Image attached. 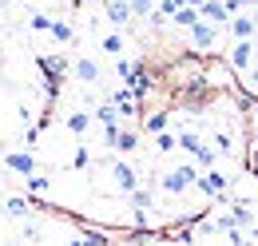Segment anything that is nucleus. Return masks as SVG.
Segmentation results:
<instances>
[{
  "instance_id": "nucleus-19",
  "label": "nucleus",
  "mask_w": 258,
  "mask_h": 246,
  "mask_svg": "<svg viewBox=\"0 0 258 246\" xmlns=\"http://www.w3.org/2000/svg\"><path fill=\"white\" fill-rule=\"evenodd\" d=\"M40 68H44L48 76H64L68 60H64V56H48V60H40Z\"/></svg>"
},
{
  "instance_id": "nucleus-7",
  "label": "nucleus",
  "mask_w": 258,
  "mask_h": 246,
  "mask_svg": "<svg viewBox=\"0 0 258 246\" xmlns=\"http://www.w3.org/2000/svg\"><path fill=\"white\" fill-rule=\"evenodd\" d=\"M4 163H8V171H16V175H36L32 151H4Z\"/></svg>"
},
{
  "instance_id": "nucleus-30",
  "label": "nucleus",
  "mask_w": 258,
  "mask_h": 246,
  "mask_svg": "<svg viewBox=\"0 0 258 246\" xmlns=\"http://www.w3.org/2000/svg\"><path fill=\"white\" fill-rule=\"evenodd\" d=\"M250 88H258V68H254V72H250Z\"/></svg>"
},
{
  "instance_id": "nucleus-3",
  "label": "nucleus",
  "mask_w": 258,
  "mask_h": 246,
  "mask_svg": "<svg viewBox=\"0 0 258 246\" xmlns=\"http://www.w3.org/2000/svg\"><path fill=\"white\" fill-rule=\"evenodd\" d=\"M250 64H254V40H234L230 68H234V72H250Z\"/></svg>"
},
{
  "instance_id": "nucleus-11",
  "label": "nucleus",
  "mask_w": 258,
  "mask_h": 246,
  "mask_svg": "<svg viewBox=\"0 0 258 246\" xmlns=\"http://www.w3.org/2000/svg\"><path fill=\"white\" fill-rule=\"evenodd\" d=\"M230 218L242 226V230H250L254 226V211H250V203L246 199H238V203H230Z\"/></svg>"
},
{
  "instance_id": "nucleus-14",
  "label": "nucleus",
  "mask_w": 258,
  "mask_h": 246,
  "mask_svg": "<svg viewBox=\"0 0 258 246\" xmlns=\"http://www.w3.org/2000/svg\"><path fill=\"white\" fill-rule=\"evenodd\" d=\"M88 127H92V115H88V111H72V115H68V131H72V135H84Z\"/></svg>"
},
{
  "instance_id": "nucleus-23",
  "label": "nucleus",
  "mask_w": 258,
  "mask_h": 246,
  "mask_svg": "<svg viewBox=\"0 0 258 246\" xmlns=\"http://www.w3.org/2000/svg\"><path fill=\"white\" fill-rule=\"evenodd\" d=\"M155 147H159V151H175V147H179V139H175L171 131H159V139H155Z\"/></svg>"
},
{
  "instance_id": "nucleus-22",
  "label": "nucleus",
  "mask_w": 258,
  "mask_h": 246,
  "mask_svg": "<svg viewBox=\"0 0 258 246\" xmlns=\"http://www.w3.org/2000/svg\"><path fill=\"white\" fill-rule=\"evenodd\" d=\"M52 36H56L60 44H72V24H68V20H56V24H52Z\"/></svg>"
},
{
  "instance_id": "nucleus-1",
  "label": "nucleus",
  "mask_w": 258,
  "mask_h": 246,
  "mask_svg": "<svg viewBox=\"0 0 258 246\" xmlns=\"http://www.w3.org/2000/svg\"><path fill=\"white\" fill-rule=\"evenodd\" d=\"M195 179H199V171H195L191 163H183V167H175V171H167L163 175V191H171V195H183V191H191Z\"/></svg>"
},
{
  "instance_id": "nucleus-28",
  "label": "nucleus",
  "mask_w": 258,
  "mask_h": 246,
  "mask_svg": "<svg viewBox=\"0 0 258 246\" xmlns=\"http://www.w3.org/2000/svg\"><path fill=\"white\" fill-rule=\"evenodd\" d=\"M250 4H258V0H226L230 12H242V8H250Z\"/></svg>"
},
{
  "instance_id": "nucleus-18",
  "label": "nucleus",
  "mask_w": 258,
  "mask_h": 246,
  "mask_svg": "<svg viewBox=\"0 0 258 246\" xmlns=\"http://www.w3.org/2000/svg\"><path fill=\"white\" fill-rule=\"evenodd\" d=\"M195 163H199V167H215V163H219V151H215V147H207V143H203V147H199V151H195Z\"/></svg>"
},
{
  "instance_id": "nucleus-2",
  "label": "nucleus",
  "mask_w": 258,
  "mask_h": 246,
  "mask_svg": "<svg viewBox=\"0 0 258 246\" xmlns=\"http://www.w3.org/2000/svg\"><path fill=\"white\" fill-rule=\"evenodd\" d=\"M103 16H107V24L127 28L131 16H135V8H131V0H103Z\"/></svg>"
},
{
  "instance_id": "nucleus-26",
  "label": "nucleus",
  "mask_w": 258,
  "mask_h": 246,
  "mask_svg": "<svg viewBox=\"0 0 258 246\" xmlns=\"http://www.w3.org/2000/svg\"><path fill=\"white\" fill-rule=\"evenodd\" d=\"M28 187H32L36 195H44V191H48L52 183H48V175H28Z\"/></svg>"
},
{
  "instance_id": "nucleus-16",
  "label": "nucleus",
  "mask_w": 258,
  "mask_h": 246,
  "mask_svg": "<svg viewBox=\"0 0 258 246\" xmlns=\"http://www.w3.org/2000/svg\"><path fill=\"white\" fill-rule=\"evenodd\" d=\"M135 147H139V135H135V131H119V139H115V151L131 155Z\"/></svg>"
},
{
  "instance_id": "nucleus-27",
  "label": "nucleus",
  "mask_w": 258,
  "mask_h": 246,
  "mask_svg": "<svg viewBox=\"0 0 258 246\" xmlns=\"http://www.w3.org/2000/svg\"><path fill=\"white\" fill-rule=\"evenodd\" d=\"M72 246H103L99 234H84V238H72Z\"/></svg>"
},
{
  "instance_id": "nucleus-10",
  "label": "nucleus",
  "mask_w": 258,
  "mask_h": 246,
  "mask_svg": "<svg viewBox=\"0 0 258 246\" xmlns=\"http://www.w3.org/2000/svg\"><path fill=\"white\" fill-rule=\"evenodd\" d=\"M111 175H115V187H119V191H135V187H139V175H135V167H131V163H115V167H111Z\"/></svg>"
},
{
  "instance_id": "nucleus-31",
  "label": "nucleus",
  "mask_w": 258,
  "mask_h": 246,
  "mask_svg": "<svg viewBox=\"0 0 258 246\" xmlns=\"http://www.w3.org/2000/svg\"><path fill=\"white\" fill-rule=\"evenodd\" d=\"M183 4H195V8H199V4H203V0H183Z\"/></svg>"
},
{
  "instance_id": "nucleus-12",
  "label": "nucleus",
  "mask_w": 258,
  "mask_h": 246,
  "mask_svg": "<svg viewBox=\"0 0 258 246\" xmlns=\"http://www.w3.org/2000/svg\"><path fill=\"white\" fill-rule=\"evenodd\" d=\"M199 16H203V12H199L195 4H183V8L171 16V24H175V28H191V24H199Z\"/></svg>"
},
{
  "instance_id": "nucleus-25",
  "label": "nucleus",
  "mask_w": 258,
  "mask_h": 246,
  "mask_svg": "<svg viewBox=\"0 0 258 246\" xmlns=\"http://www.w3.org/2000/svg\"><path fill=\"white\" fill-rule=\"evenodd\" d=\"M163 127H167V111H155V115H147V131H155V135H159Z\"/></svg>"
},
{
  "instance_id": "nucleus-17",
  "label": "nucleus",
  "mask_w": 258,
  "mask_h": 246,
  "mask_svg": "<svg viewBox=\"0 0 258 246\" xmlns=\"http://www.w3.org/2000/svg\"><path fill=\"white\" fill-rule=\"evenodd\" d=\"M4 215L24 218V215H28V203H24V199H12V195H8V199H4Z\"/></svg>"
},
{
  "instance_id": "nucleus-32",
  "label": "nucleus",
  "mask_w": 258,
  "mask_h": 246,
  "mask_svg": "<svg viewBox=\"0 0 258 246\" xmlns=\"http://www.w3.org/2000/svg\"><path fill=\"white\" fill-rule=\"evenodd\" d=\"M0 155H4V139H0Z\"/></svg>"
},
{
  "instance_id": "nucleus-13",
  "label": "nucleus",
  "mask_w": 258,
  "mask_h": 246,
  "mask_svg": "<svg viewBox=\"0 0 258 246\" xmlns=\"http://www.w3.org/2000/svg\"><path fill=\"white\" fill-rule=\"evenodd\" d=\"M99 48H103L107 56H123V48H127V40H123L119 32H107V36L99 40Z\"/></svg>"
},
{
  "instance_id": "nucleus-5",
  "label": "nucleus",
  "mask_w": 258,
  "mask_h": 246,
  "mask_svg": "<svg viewBox=\"0 0 258 246\" xmlns=\"http://www.w3.org/2000/svg\"><path fill=\"white\" fill-rule=\"evenodd\" d=\"M226 183H230V179H226L223 171H215V167H211V175H199V179H195V187H199L203 195H211V199H219L226 191Z\"/></svg>"
},
{
  "instance_id": "nucleus-20",
  "label": "nucleus",
  "mask_w": 258,
  "mask_h": 246,
  "mask_svg": "<svg viewBox=\"0 0 258 246\" xmlns=\"http://www.w3.org/2000/svg\"><path fill=\"white\" fill-rule=\"evenodd\" d=\"M179 147H183V151H199V147H203V139H199V135H195V131H183V135H179Z\"/></svg>"
},
{
  "instance_id": "nucleus-15",
  "label": "nucleus",
  "mask_w": 258,
  "mask_h": 246,
  "mask_svg": "<svg viewBox=\"0 0 258 246\" xmlns=\"http://www.w3.org/2000/svg\"><path fill=\"white\" fill-rule=\"evenodd\" d=\"M131 207H135V215H147V211H151V191H139V187H135V191H131Z\"/></svg>"
},
{
  "instance_id": "nucleus-24",
  "label": "nucleus",
  "mask_w": 258,
  "mask_h": 246,
  "mask_svg": "<svg viewBox=\"0 0 258 246\" xmlns=\"http://www.w3.org/2000/svg\"><path fill=\"white\" fill-rule=\"evenodd\" d=\"M155 4H159V0H131L135 16H151V12H155Z\"/></svg>"
},
{
  "instance_id": "nucleus-21",
  "label": "nucleus",
  "mask_w": 258,
  "mask_h": 246,
  "mask_svg": "<svg viewBox=\"0 0 258 246\" xmlns=\"http://www.w3.org/2000/svg\"><path fill=\"white\" fill-rule=\"evenodd\" d=\"M28 24H32V32H52L56 20H52V16H44V12H32V20H28Z\"/></svg>"
},
{
  "instance_id": "nucleus-9",
  "label": "nucleus",
  "mask_w": 258,
  "mask_h": 246,
  "mask_svg": "<svg viewBox=\"0 0 258 246\" xmlns=\"http://www.w3.org/2000/svg\"><path fill=\"white\" fill-rule=\"evenodd\" d=\"M72 76H76L80 84H96L99 80V64L88 60V56H80V60H72Z\"/></svg>"
},
{
  "instance_id": "nucleus-6",
  "label": "nucleus",
  "mask_w": 258,
  "mask_h": 246,
  "mask_svg": "<svg viewBox=\"0 0 258 246\" xmlns=\"http://www.w3.org/2000/svg\"><path fill=\"white\" fill-rule=\"evenodd\" d=\"M199 12H203V20H211V24H230V8H226V0H203L199 4Z\"/></svg>"
},
{
  "instance_id": "nucleus-4",
  "label": "nucleus",
  "mask_w": 258,
  "mask_h": 246,
  "mask_svg": "<svg viewBox=\"0 0 258 246\" xmlns=\"http://www.w3.org/2000/svg\"><path fill=\"white\" fill-rule=\"evenodd\" d=\"M254 32H258V16H246V12L230 16V36L234 40H254Z\"/></svg>"
},
{
  "instance_id": "nucleus-29",
  "label": "nucleus",
  "mask_w": 258,
  "mask_h": 246,
  "mask_svg": "<svg viewBox=\"0 0 258 246\" xmlns=\"http://www.w3.org/2000/svg\"><path fill=\"white\" fill-rule=\"evenodd\" d=\"M72 167H88V151H84V147H76V159H72Z\"/></svg>"
},
{
  "instance_id": "nucleus-8",
  "label": "nucleus",
  "mask_w": 258,
  "mask_h": 246,
  "mask_svg": "<svg viewBox=\"0 0 258 246\" xmlns=\"http://www.w3.org/2000/svg\"><path fill=\"white\" fill-rule=\"evenodd\" d=\"M215 36H219V24H211V20H203V16H199V24H191L195 48H211V44H215Z\"/></svg>"
}]
</instances>
